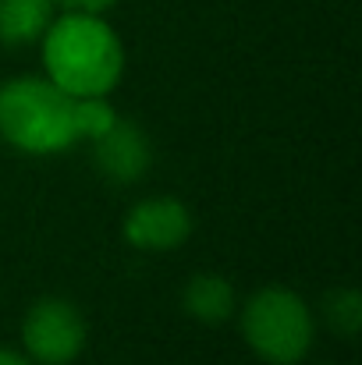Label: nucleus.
Returning a JSON list of instances; mask_svg holds the SVG:
<instances>
[{
	"instance_id": "nucleus-1",
	"label": "nucleus",
	"mask_w": 362,
	"mask_h": 365,
	"mask_svg": "<svg viewBox=\"0 0 362 365\" xmlns=\"http://www.w3.org/2000/svg\"><path fill=\"white\" fill-rule=\"evenodd\" d=\"M46 78L71 96H107L121 82L124 50L118 32L93 11H68L43 32Z\"/></svg>"
},
{
	"instance_id": "nucleus-2",
	"label": "nucleus",
	"mask_w": 362,
	"mask_h": 365,
	"mask_svg": "<svg viewBox=\"0 0 362 365\" xmlns=\"http://www.w3.org/2000/svg\"><path fill=\"white\" fill-rule=\"evenodd\" d=\"M0 135L25 153H61L82 138L79 96L50 78H11L0 86Z\"/></svg>"
},
{
	"instance_id": "nucleus-3",
	"label": "nucleus",
	"mask_w": 362,
	"mask_h": 365,
	"mask_svg": "<svg viewBox=\"0 0 362 365\" xmlns=\"http://www.w3.org/2000/svg\"><path fill=\"white\" fill-rule=\"evenodd\" d=\"M241 334L259 359L295 365L313 344V316L295 291L263 287L248 298L241 312Z\"/></svg>"
},
{
	"instance_id": "nucleus-4",
	"label": "nucleus",
	"mask_w": 362,
	"mask_h": 365,
	"mask_svg": "<svg viewBox=\"0 0 362 365\" xmlns=\"http://www.w3.org/2000/svg\"><path fill=\"white\" fill-rule=\"evenodd\" d=\"M25 351L43 365H68L86 344V323L79 309L64 298H43L29 309L25 327Z\"/></svg>"
},
{
	"instance_id": "nucleus-5",
	"label": "nucleus",
	"mask_w": 362,
	"mask_h": 365,
	"mask_svg": "<svg viewBox=\"0 0 362 365\" xmlns=\"http://www.w3.org/2000/svg\"><path fill=\"white\" fill-rule=\"evenodd\" d=\"M192 231V213L178 199H146L128 210L124 217V238L135 248L164 252L178 248Z\"/></svg>"
},
{
	"instance_id": "nucleus-6",
	"label": "nucleus",
	"mask_w": 362,
	"mask_h": 365,
	"mask_svg": "<svg viewBox=\"0 0 362 365\" xmlns=\"http://www.w3.org/2000/svg\"><path fill=\"white\" fill-rule=\"evenodd\" d=\"M93 153H96V167L114 181H139L149 170V142L142 128L121 118L104 135L93 138Z\"/></svg>"
},
{
	"instance_id": "nucleus-7",
	"label": "nucleus",
	"mask_w": 362,
	"mask_h": 365,
	"mask_svg": "<svg viewBox=\"0 0 362 365\" xmlns=\"http://www.w3.org/2000/svg\"><path fill=\"white\" fill-rule=\"evenodd\" d=\"M57 0H0V43L7 46H25L43 39L50 29Z\"/></svg>"
},
{
	"instance_id": "nucleus-8",
	"label": "nucleus",
	"mask_w": 362,
	"mask_h": 365,
	"mask_svg": "<svg viewBox=\"0 0 362 365\" xmlns=\"http://www.w3.org/2000/svg\"><path fill=\"white\" fill-rule=\"evenodd\" d=\"M185 309L203 319V323H221L235 312V287L224 280V277H213V273H203L196 280L185 284V294H181Z\"/></svg>"
},
{
	"instance_id": "nucleus-9",
	"label": "nucleus",
	"mask_w": 362,
	"mask_h": 365,
	"mask_svg": "<svg viewBox=\"0 0 362 365\" xmlns=\"http://www.w3.org/2000/svg\"><path fill=\"white\" fill-rule=\"evenodd\" d=\"M323 309H327V319H331L334 330H341L345 337H356V330H359V323H362V302L356 291H338V294H331V298L323 302Z\"/></svg>"
},
{
	"instance_id": "nucleus-10",
	"label": "nucleus",
	"mask_w": 362,
	"mask_h": 365,
	"mask_svg": "<svg viewBox=\"0 0 362 365\" xmlns=\"http://www.w3.org/2000/svg\"><path fill=\"white\" fill-rule=\"evenodd\" d=\"M57 4H64L68 11H93V14H100L111 4H118V0H57Z\"/></svg>"
},
{
	"instance_id": "nucleus-11",
	"label": "nucleus",
	"mask_w": 362,
	"mask_h": 365,
	"mask_svg": "<svg viewBox=\"0 0 362 365\" xmlns=\"http://www.w3.org/2000/svg\"><path fill=\"white\" fill-rule=\"evenodd\" d=\"M0 365H32L29 359H21L18 351H7V348H0Z\"/></svg>"
}]
</instances>
